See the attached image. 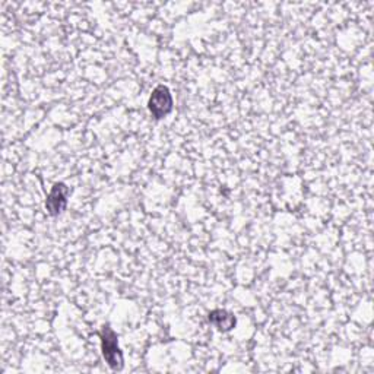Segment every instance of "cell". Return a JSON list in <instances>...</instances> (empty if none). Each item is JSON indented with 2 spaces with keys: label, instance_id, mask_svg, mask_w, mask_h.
I'll return each mask as SVG.
<instances>
[{
  "label": "cell",
  "instance_id": "4",
  "mask_svg": "<svg viewBox=\"0 0 374 374\" xmlns=\"http://www.w3.org/2000/svg\"><path fill=\"white\" fill-rule=\"evenodd\" d=\"M208 319L211 322V325H214L218 331L221 332H229L233 331L237 325V318L228 310L224 308H215L209 313Z\"/></svg>",
  "mask_w": 374,
  "mask_h": 374
},
{
  "label": "cell",
  "instance_id": "2",
  "mask_svg": "<svg viewBox=\"0 0 374 374\" xmlns=\"http://www.w3.org/2000/svg\"><path fill=\"white\" fill-rule=\"evenodd\" d=\"M172 105H175V101H172V95L171 91L168 90V86L165 85L155 86L148 101V108L150 113L152 114V118L155 120H161L167 118L172 111Z\"/></svg>",
  "mask_w": 374,
  "mask_h": 374
},
{
  "label": "cell",
  "instance_id": "1",
  "mask_svg": "<svg viewBox=\"0 0 374 374\" xmlns=\"http://www.w3.org/2000/svg\"><path fill=\"white\" fill-rule=\"evenodd\" d=\"M100 338H101V351L105 363L111 370L120 371L125 365V358L119 347L118 333L111 329L110 325H104L100 332Z\"/></svg>",
  "mask_w": 374,
  "mask_h": 374
},
{
  "label": "cell",
  "instance_id": "3",
  "mask_svg": "<svg viewBox=\"0 0 374 374\" xmlns=\"http://www.w3.org/2000/svg\"><path fill=\"white\" fill-rule=\"evenodd\" d=\"M68 196H69V187L65 183L53 185L46 200V209L50 217H59L66 209Z\"/></svg>",
  "mask_w": 374,
  "mask_h": 374
}]
</instances>
